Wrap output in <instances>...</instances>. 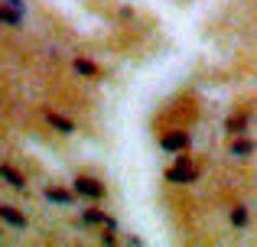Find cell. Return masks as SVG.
Segmentation results:
<instances>
[{
    "label": "cell",
    "mask_w": 257,
    "mask_h": 247,
    "mask_svg": "<svg viewBox=\"0 0 257 247\" xmlns=\"http://www.w3.org/2000/svg\"><path fill=\"white\" fill-rule=\"evenodd\" d=\"M163 179L170 185H192L202 179V166L195 163L192 153H179V156H173V163L163 169Z\"/></svg>",
    "instance_id": "obj_1"
},
{
    "label": "cell",
    "mask_w": 257,
    "mask_h": 247,
    "mask_svg": "<svg viewBox=\"0 0 257 247\" xmlns=\"http://www.w3.org/2000/svg\"><path fill=\"white\" fill-rule=\"evenodd\" d=\"M72 189L78 192V198L82 202H107V182L101 176H94V172H75L72 176Z\"/></svg>",
    "instance_id": "obj_2"
},
{
    "label": "cell",
    "mask_w": 257,
    "mask_h": 247,
    "mask_svg": "<svg viewBox=\"0 0 257 247\" xmlns=\"http://www.w3.org/2000/svg\"><path fill=\"white\" fill-rule=\"evenodd\" d=\"M78 224L82 228H94V231H120L117 218L107 208H101V202H88L85 208H78Z\"/></svg>",
    "instance_id": "obj_3"
},
{
    "label": "cell",
    "mask_w": 257,
    "mask_h": 247,
    "mask_svg": "<svg viewBox=\"0 0 257 247\" xmlns=\"http://www.w3.org/2000/svg\"><path fill=\"white\" fill-rule=\"evenodd\" d=\"M43 198L52 205V208H75L78 205V192L72 189V182H46L43 185Z\"/></svg>",
    "instance_id": "obj_4"
},
{
    "label": "cell",
    "mask_w": 257,
    "mask_h": 247,
    "mask_svg": "<svg viewBox=\"0 0 257 247\" xmlns=\"http://www.w3.org/2000/svg\"><path fill=\"white\" fill-rule=\"evenodd\" d=\"M221 130H225L228 137H241V133H251V130H254V111H247V108H234L231 114L225 117Z\"/></svg>",
    "instance_id": "obj_5"
},
{
    "label": "cell",
    "mask_w": 257,
    "mask_h": 247,
    "mask_svg": "<svg viewBox=\"0 0 257 247\" xmlns=\"http://www.w3.org/2000/svg\"><path fill=\"white\" fill-rule=\"evenodd\" d=\"M72 72L85 82H104L107 78V69L101 62H94L91 56H72Z\"/></svg>",
    "instance_id": "obj_6"
},
{
    "label": "cell",
    "mask_w": 257,
    "mask_h": 247,
    "mask_svg": "<svg viewBox=\"0 0 257 247\" xmlns=\"http://www.w3.org/2000/svg\"><path fill=\"white\" fill-rule=\"evenodd\" d=\"M43 121L52 127V130L59 133V137H75L78 130H82V127H78L75 121H72L69 114H62V111L59 108H43Z\"/></svg>",
    "instance_id": "obj_7"
},
{
    "label": "cell",
    "mask_w": 257,
    "mask_h": 247,
    "mask_svg": "<svg viewBox=\"0 0 257 247\" xmlns=\"http://www.w3.org/2000/svg\"><path fill=\"white\" fill-rule=\"evenodd\" d=\"M160 150L170 153V156H179V153H189L192 150V133L189 130H170L160 137Z\"/></svg>",
    "instance_id": "obj_8"
},
{
    "label": "cell",
    "mask_w": 257,
    "mask_h": 247,
    "mask_svg": "<svg viewBox=\"0 0 257 247\" xmlns=\"http://www.w3.org/2000/svg\"><path fill=\"white\" fill-rule=\"evenodd\" d=\"M0 221L10 231H30V215L13 202H0Z\"/></svg>",
    "instance_id": "obj_9"
},
{
    "label": "cell",
    "mask_w": 257,
    "mask_h": 247,
    "mask_svg": "<svg viewBox=\"0 0 257 247\" xmlns=\"http://www.w3.org/2000/svg\"><path fill=\"white\" fill-rule=\"evenodd\" d=\"M257 153V140L251 133H241V137H228V156L231 159H251Z\"/></svg>",
    "instance_id": "obj_10"
},
{
    "label": "cell",
    "mask_w": 257,
    "mask_h": 247,
    "mask_svg": "<svg viewBox=\"0 0 257 247\" xmlns=\"http://www.w3.org/2000/svg\"><path fill=\"white\" fill-rule=\"evenodd\" d=\"M0 176H4V182L10 185L13 192H30V176H26L23 169H17L10 159H4V163H0Z\"/></svg>",
    "instance_id": "obj_11"
},
{
    "label": "cell",
    "mask_w": 257,
    "mask_h": 247,
    "mask_svg": "<svg viewBox=\"0 0 257 247\" xmlns=\"http://www.w3.org/2000/svg\"><path fill=\"white\" fill-rule=\"evenodd\" d=\"M228 224H231L234 231H247L251 228V208H247L244 202H234L231 208H228Z\"/></svg>",
    "instance_id": "obj_12"
},
{
    "label": "cell",
    "mask_w": 257,
    "mask_h": 247,
    "mask_svg": "<svg viewBox=\"0 0 257 247\" xmlns=\"http://www.w3.org/2000/svg\"><path fill=\"white\" fill-rule=\"evenodd\" d=\"M0 23H4L7 30H26V10L0 4Z\"/></svg>",
    "instance_id": "obj_13"
},
{
    "label": "cell",
    "mask_w": 257,
    "mask_h": 247,
    "mask_svg": "<svg viewBox=\"0 0 257 247\" xmlns=\"http://www.w3.org/2000/svg\"><path fill=\"white\" fill-rule=\"evenodd\" d=\"M7 7H17V10H26V0H4Z\"/></svg>",
    "instance_id": "obj_14"
}]
</instances>
